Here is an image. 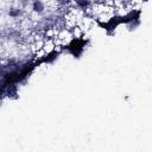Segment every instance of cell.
Segmentation results:
<instances>
[{"instance_id": "obj_1", "label": "cell", "mask_w": 152, "mask_h": 152, "mask_svg": "<svg viewBox=\"0 0 152 152\" xmlns=\"http://www.w3.org/2000/svg\"><path fill=\"white\" fill-rule=\"evenodd\" d=\"M32 11L34 13H38V14L44 13V11H45V4L42 0H33V2H32Z\"/></svg>"}, {"instance_id": "obj_2", "label": "cell", "mask_w": 152, "mask_h": 152, "mask_svg": "<svg viewBox=\"0 0 152 152\" xmlns=\"http://www.w3.org/2000/svg\"><path fill=\"white\" fill-rule=\"evenodd\" d=\"M8 15L12 17V18H18L19 15H21V10L20 8H12L8 12Z\"/></svg>"}, {"instance_id": "obj_3", "label": "cell", "mask_w": 152, "mask_h": 152, "mask_svg": "<svg viewBox=\"0 0 152 152\" xmlns=\"http://www.w3.org/2000/svg\"><path fill=\"white\" fill-rule=\"evenodd\" d=\"M7 94H8V96L17 95V87L15 86H10L8 89H7Z\"/></svg>"}]
</instances>
